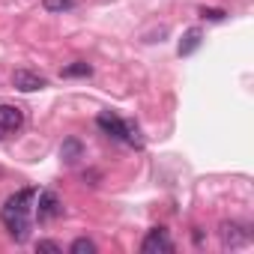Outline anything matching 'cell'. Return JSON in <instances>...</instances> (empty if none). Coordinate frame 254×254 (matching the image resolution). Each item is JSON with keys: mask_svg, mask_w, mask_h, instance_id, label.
Listing matches in <instances>:
<instances>
[{"mask_svg": "<svg viewBox=\"0 0 254 254\" xmlns=\"http://www.w3.org/2000/svg\"><path fill=\"white\" fill-rule=\"evenodd\" d=\"M33 200H36V189H21L0 209V218H3V224L15 236V242H24L30 233V203Z\"/></svg>", "mask_w": 254, "mask_h": 254, "instance_id": "cell-1", "label": "cell"}, {"mask_svg": "<svg viewBox=\"0 0 254 254\" xmlns=\"http://www.w3.org/2000/svg\"><path fill=\"white\" fill-rule=\"evenodd\" d=\"M218 233H221V245H224V248H242V245H248V239H251L248 227L239 224V221H224Z\"/></svg>", "mask_w": 254, "mask_h": 254, "instance_id": "cell-2", "label": "cell"}, {"mask_svg": "<svg viewBox=\"0 0 254 254\" xmlns=\"http://www.w3.org/2000/svg\"><path fill=\"white\" fill-rule=\"evenodd\" d=\"M141 251L144 254H171L174 251V242H171V236H168L165 227H153L147 233V239L141 242Z\"/></svg>", "mask_w": 254, "mask_h": 254, "instance_id": "cell-3", "label": "cell"}, {"mask_svg": "<svg viewBox=\"0 0 254 254\" xmlns=\"http://www.w3.org/2000/svg\"><path fill=\"white\" fill-rule=\"evenodd\" d=\"M63 212V203L54 191H36V215L39 221H51Z\"/></svg>", "mask_w": 254, "mask_h": 254, "instance_id": "cell-4", "label": "cell"}, {"mask_svg": "<svg viewBox=\"0 0 254 254\" xmlns=\"http://www.w3.org/2000/svg\"><path fill=\"white\" fill-rule=\"evenodd\" d=\"M12 87L21 90V93H36V90L48 87V78H42L39 72H30V69H18L12 75Z\"/></svg>", "mask_w": 254, "mask_h": 254, "instance_id": "cell-5", "label": "cell"}, {"mask_svg": "<svg viewBox=\"0 0 254 254\" xmlns=\"http://www.w3.org/2000/svg\"><path fill=\"white\" fill-rule=\"evenodd\" d=\"M24 126V111L15 108V105H0V132L9 135V132H18Z\"/></svg>", "mask_w": 254, "mask_h": 254, "instance_id": "cell-6", "label": "cell"}, {"mask_svg": "<svg viewBox=\"0 0 254 254\" xmlns=\"http://www.w3.org/2000/svg\"><path fill=\"white\" fill-rule=\"evenodd\" d=\"M96 126H99L105 135H111L114 141H123V135H126V120H120V117L111 114V111H102V114L96 117Z\"/></svg>", "mask_w": 254, "mask_h": 254, "instance_id": "cell-7", "label": "cell"}, {"mask_svg": "<svg viewBox=\"0 0 254 254\" xmlns=\"http://www.w3.org/2000/svg\"><path fill=\"white\" fill-rule=\"evenodd\" d=\"M200 42H203V30L200 27H191V30H186L183 33V39H180V57H189V54H194L197 48H200Z\"/></svg>", "mask_w": 254, "mask_h": 254, "instance_id": "cell-8", "label": "cell"}, {"mask_svg": "<svg viewBox=\"0 0 254 254\" xmlns=\"http://www.w3.org/2000/svg\"><path fill=\"white\" fill-rule=\"evenodd\" d=\"M60 159L63 162H78L81 159V141L78 138H69V141H63V147H60Z\"/></svg>", "mask_w": 254, "mask_h": 254, "instance_id": "cell-9", "label": "cell"}, {"mask_svg": "<svg viewBox=\"0 0 254 254\" xmlns=\"http://www.w3.org/2000/svg\"><path fill=\"white\" fill-rule=\"evenodd\" d=\"M60 75H63V78H87V75H93V66L84 63V60H78V63H72V66H66Z\"/></svg>", "mask_w": 254, "mask_h": 254, "instance_id": "cell-10", "label": "cell"}, {"mask_svg": "<svg viewBox=\"0 0 254 254\" xmlns=\"http://www.w3.org/2000/svg\"><path fill=\"white\" fill-rule=\"evenodd\" d=\"M75 3L78 0H42V9L45 12H69V9H75Z\"/></svg>", "mask_w": 254, "mask_h": 254, "instance_id": "cell-11", "label": "cell"}, {"mask_svg": "<svg viewBox=\"0 0 254 254\" xmlns=\"http://www.w3.org/2000/svg\"><path fill=\"white\" fill-rule=\"evenodd\" d=\"M123 141L129 144V147H144V135H141V129L135 123H126V135H123Z\"/></svg>", "mask_w": 254, "mask_h": 254, "instance_id": "cell-12", "label": "cell"}, {"mask_svg": "<svg viewBox=\"0 0 254 254\" xmlns=\"http://www.w3.org/2000/svg\"><path fill=\"white\" fill-rule=\"evenodd\" d=\"M72 254H96V242L93 239H87V236H81V239H75L72 242V248H69Z\"/></svg>", "mask_w": 254, "mask_h": 254, "instance_id": "cell-13", "label": "cell"}, {"mask_svg": "<svg viewBox=\"0 0 254 254\" xmlns=\"http://www.w3.org/2000/svg\"><path fill=\"white\" fill-rule=\"evenodd\" d=\"M200 18H206V21H224L227 12H224V9H206V6H203V9H200Z\"/></svg>", "mask_w": 254, "mask_h": 254, "instance_id": "cell-14", "label": "cell"}, {"mask_svg": "<svg viewBox=\"0 0 254 254\" xmlns=\"http://www.w3.org/2000/svg\"><path fill=\"white\" fill-rule=\"evenodd\" d=\"M36 251H48V254H60L63 248H60L57 242H51V239H39V242H36Z\"/></svg>", "mask_w": 254, "mask_h": 254, "instance_id": "cell-15", "label": "cell"}, {"mask_svg": "<svg viewBox=\"0 0 254 254\" xmlns=\"http://www.w3.org/2000/svg\"><path fill=\"white\" fill-rule=\"evenodd\" d=\"M0 138H3V132H0Z\"/></svg>", "mask_w": 254, "mask_h": 254, "instance_id": "cell-16", "label": "cell"}]
</instances>
